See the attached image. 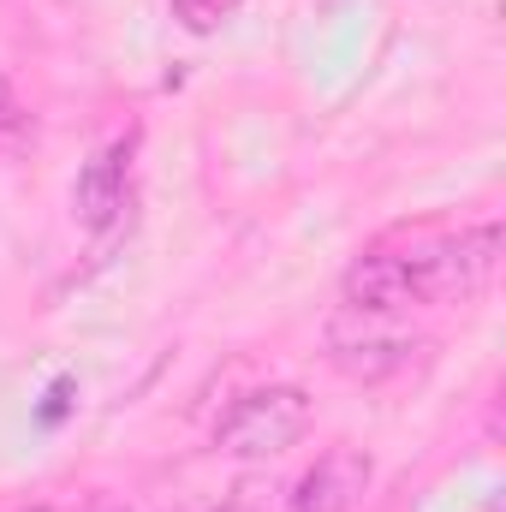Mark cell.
I'll list each match as a JSON object with an SVG mask.
<instances>
[{
	"label": "cell",
	"mask_w": 506,
	"mask_h": 512,
	"mask_svg": "<svg viewBox=\"0 0 506 512\" xmlns=\"http://www.w3.org/2000/svg\"><path fill=\"white\" fill-rule=\"evenodd\" d=\"M411 268V304H453V298H471L495 280L501 268V227H471L459 239H441L435 251L405 256Z\"/></svg>",
	"instance_id": "cell-2"
},
{
	"label": "cell",
	"mask_w": 506,
	"mask_h": 512,
	"mask_svg": "<svg viewBox=\"0 0 506 512\" xmlns=\"http://www.w3.org/2000/svg\"><path fill=\"white\" fill-rule=\"evenodd\" d=\"M340 292L352 310H399V304H411V268L393 251H364L346 268Z\"/></svg>",
	"instance_id": "cell-5"
},
{
	"label": "cell",
	"mask_w": 506,
	"mask_h": 512,
	"mask_svg": "<svg viewBox=\"0 0 506 512\" xmlns=\"http://www.w3.org/2000/svg\"><path fill=\"white\" fill-rule=\"evenodd\" d=\"M370 477H376L370 453H358V447H328V453L298 477L292 512H352L370 495Z\"/></svg>",
	"instance_id": "cell-3"
},
{
	"label": "cell",
	"mask_w": 506,
	"mask_h": 512,
	"mask_svg": "<svg viewBox=\"0 0 506 512\" xmlns=\"http://www.w3.org/2000/svg\"><path fill=\"white\" fill-rule=\"evenodd\" d=\"M24 131H30V120L18 114V102H12V90H6V78H0V149L24 143Z\"/></svg>",
	"instance_id": "cell-8"
},
{
	"label": "cell",
	"mask_w": 506,
	"mask_h": 512,
	"mask_svg": "<svg viewBox=\"0 0 506 512\" xmlns=\"http://www.w3.org/2000/svg\"><path fill=\"white\" fill-rule=\"evenodd\" d=\"M72 209H78V221L84 227H114L120 215H126V143H114V149H102L84 173H78V185H72Z\"/></svg>",
	"instance_id": "cell-4"
},
{
	"label": "cell",
	"mask_w": 506,
	"mask_h": 512,
	"mask_svg": "<svg viewBox=\"0 0 506 512\" xmlns=\"http://www.w3.org/2000/svg\"><path fill=\"white\" fill-rule=\"evenodd\" d=\"M304 429H310L304 387H256L215 423V447L227 459H274V453L298 447Z\"/></svg>",
	"instance_id": "cell-1"
},
{
	"label": "cell",
	"mask_w": 506,
	"mask_h": 512,
	"mask_svg": "<svg viewBox=\"0 0 506 512\" xmlns=\"http://www.w3.org/2000/svg\"><path fill=\"white\" fill-rule=\"evenodd\" d=\"M334 370H346L352 382H381V376H393L405 358H411V340H393V334H376V340H346V334H334Z\"/></svg>",
	"instance_id": "cell-6"
},
{
	"label": "cell",
	"mask_w": 506,
	"mask_h": 512,
	"mask_svg": "<svg viewBox=\"0 0 506 512\" xmlns=\"http://www.w3.org/2000/svg\"><path fill=\"white\" fill-rule=\"evenodd\" d=\"M24 512H60V507H24Z\"/></svg>",
	"instance_id": "cell-9"
},
{
	"label": "cell",
	"mask_w": 506,
	"mask_h": 512,
	"mask_svg": "<svg viewBox=\"0 0 506 512\" xmlns=\"http://www.w3.org/2000/svg\"><path fill=\"white\" fill-rule=\"evenodd\" d=\"M245 0H173V18L191 30V36H215L227 18H239Z\"/></svg>",
	"instance_id": "cell-7"
}]
</instances>
